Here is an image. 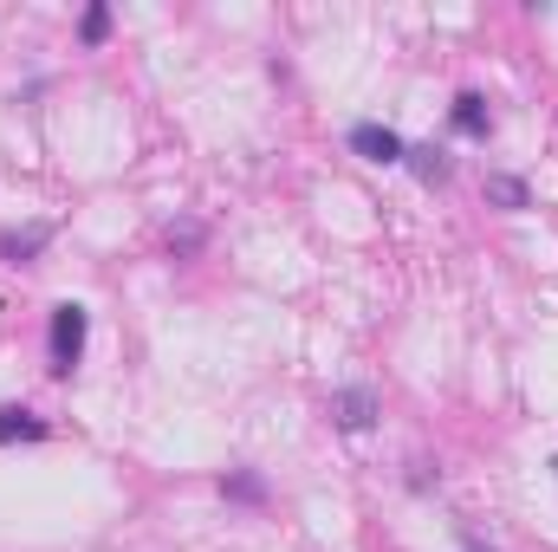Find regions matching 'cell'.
<instances>
[{
  "label": "cell",
  "instance_id": "6da1fadb",
  "mask_svg": "<svg viewBox=\"0 0 558 552\" xmlns=\"http://www.w3.org/2000/svg\"><path fill=\"white\" fill-rule=\"evenodd\" d=\"M46 351H52V371L65 377L72 364H78V351H85V305H52V338H46Z\"/></svg>",
  "mask_w": 558,
  "mask_h": 552
},
{
  "label": "cell",
  "instance_id": "7a4b0ae2",
  "mask_svg": "<svg viewBox=\"0 0 558 552\" xmlns=\"http://www.w3.org/2000/svg\"><path fill=\"white\" fill-rule=\"evenodd\" d=\"M351 149L364 163H403V137L390 124H351Z\"/></svg>",
  "mask_w": 558,
  "mask_h": 552
},
{
  "label": "cell",
  "instance_id": "3957f363",
  "mask_svg": "<svg viewBox=\"0 0 558 552\" xmlns=\"http://www.w3.org/2000/svg\"><path fill=\"white\" fill-rule=\"evenodd\" d=\"M331 422H338L344 435H364V429L377 422V397H371V391H338V397H331Z\"/></svg>",
  "mask_w": 558,
  "mask_h": 552
},
{
  "label": "cell",
  "instance_id": "277c9868",
  "mask_svg": "<svg viewBox=\"0 0 558 552\" xmlns=\"http://www.w3.org/2000/svg\"><path fill=\"white\" fill-rule=\"evenodd\" d=\"M454 131H461V137H487V131H494V118H487V98H481V92H461V98H454Z\"/></svg>",
  "mask_w": 558,
  "mask_h": 552
},
{
  "label": "cell",
  "instance_id": "5b68a950",
  "mask_svg": "<svg viewBox=\"0 0 558 552\" xmlns=\"http://www.w3.org/2000/svg\"><path fill=\"white\" fill-rule=\"evenodd\" d=\"M46 241H52V228H7V235H0V254L20 267V261H33Z\"/></svg>",
  "mask_w": 558,
  "mask_h": 552
},
{
  "label": "cell",
  "instance_id": "8992f818",
  "mask_svg": "<svg viewBox=\"0 0 558 552\" xmlns=\"http://www.w3.org/2000/svg\"><path fill=\"white\" fill-rule=\"evenodd\" d=\"M46 435V422L33 410H0V442H39Z\"/></svg>",
  "mask_w": 558,
  "mask_h": 552
},
{
  "label": "cell",
  "instance_id": "52a82bcc",
  "mask_svg": "<svg viewBox=\"0 0 558 552\" xmlns=\"http://www.w3.org/2000/svg\"><path fill=\"white\" fill-rule=\"evenodd\" d=\"M487 195H494L500 208H526V182H520V176H487Z\"/></svg>",
  "mask_w": 558,
  "mask_h": 552
},
{
  "label": "cell",
  "instance_id": "ba28073f",
  "mask_svg": "<svg viewBox=\"0 0 558 552\" xmlns=\"http://www.w3.org/2000/svg\"><path fill=\"white\" fill-rule=\"evenodd\" d=\"M403 156L416 163L422 182H448V156H441V149H403Z\"/></svg>",
  "mask_w": 558,
  "mask_h": 552
},
{
  "label": "cell",
  "instance_id": "9c48e42d",
  "mask_svg": "<svg viewBox=\"0 0 558 552\" xmlns=\"http://www.w3.org/2000/svg\"><path fill=\"white\" fill-rule=\"evenodd\" d=\"M105 33H111V7H85L78 39H85V46H105Z\"/></svg>",
  "mask_w": 558,
  "mask_h": 552
},
{
  "label": "cell",
  "instance_id": "30bf717a",
  "mask_svg": "<svg viewBox=\"0 0 558 552\" xmlns=\"http://www.w3.org/2000/svg\"><path fill=\"white\" fill-rule=\"evenodd\" d=\"M169 248H175V254H195V248H202V228H169Z\"/></svg>",
  "mask_w": 558,
  "mask_h": 552
},
{
  "label": "cell",
  "instance_id": "8fae6325",
  "mask_svg": "<svg viewBox=\"0 0 558 552\" xmlns=\"http://www.w3.org/2000/svg\"><path fill=\"white\" fill-rule=\"evenodd\" d=\"M221 488L241 494V501H260V481H254V475H234V481H221Z\"/></svg>",
  "mask_w": 558,
  "mask_h": 552
},
{
  "label": "cell",
  "instance_id": "7c38bea8",
  "mask_svg": "<svg viewBox=\"0 0 558 552\" xmlns=\"http://www.w3.org/2000/svg\"><path fill=\"white\" fill-rule=\"evenodd\" d=\"M468 552H487V547H468Z\"/></svg>",
  "mask_w": 558,
  "mask_h": 552
}]
</instances>
